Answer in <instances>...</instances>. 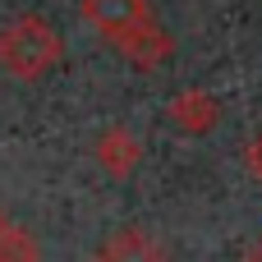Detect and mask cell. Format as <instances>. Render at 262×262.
Listing matches in <instances>:
<instances>
[{
    "mask_svg": "<svg viewBox=\"0 0 262 262\" xmlns=\"http://www.w3.org/2000/svg\"><path fill=\"white\" fill-rule=\"evenodd\" d=\"M0 262H37V244L18 226H5L0 230Z\"/></svg>",
    "mask_w": 262,
    "mask_h": 262,
    "instance_id": "52a82bcc",
    "label": "cell"
},
{
    "mask_svg": "<svg viewBox=\"0 0 262 262\" xmlns=\"http://www.w3.org/2000/svg\"><path fill=\"white\" fill-rule=\"evenodd\" d=\"M111 46H115L124 60H134L138 69H152V64H161V60H170V51H175L170 32L157 28L152 18L138 23V28H129V32H120V37H111Z\"/></svg>",
    "mask_w": 262,
    "mask_h": 262,
    "instance_id": "7a4b0ae2",
    "label": "cell"
},
{
    "mask_svg": "<svg viewBox=\"0 0 262 262\" xmlns=\"http://www.w3.org/2000/svg\"><path fill=\"white\" fill-rule=\"evenodd\" d=\"M78 9H83V23H92L101 37H120L152 18L147 0H83Z\"/></svg>",
    "mask_w": 262,
    "mask_h": 262,
    "instance_id": "3957f363",
    "label": "cell"
},
{
    "mask_svg": "<svg viewBox=\"0 0 262 262\" xmlns=\"http://www.w3.org/2000/svg\"><path fill=\"white\" fill-rule=\"evenodd\" d=\"M60 51H64L60 32L37 14H23L9 28H0V69L14 78H41L60 60Z\"/></svg>",
    "mask_w": 262,
    "mask_h": 262,
    "instance_id": "6da1fadb",
    "label": "cell"
},
{
    "mask_svg": "<svg viewBox=\"0 0 262 262\" xmlns=\"http://www.w3.org/2000/svg\"><path fill=\"white\" fill-rule=\"evenodd\" d=\"M249 170H253V175L262 180V129H258V138L249 143Z\"/></svg>",
    "mask_w": 262,
    "mask_h": 262,
    "instance_id": "ba28073f",
    "label": "cell"
},
{
    "mask_svg": "<svg viewBox=\"0 0 262 262\" xmlns=\"http://www.w3.org/2000/svg\"><path fill=\"white\" fill-rule=\"evenodd\" d=\"M92 157H97V166H101L111 180H129V175L138 170V161H143V143H138L129 129H106V134L97 138Z\"/></svg>",
    "mask_w": 262,
    "mask_h": 262,
    "instance_id": "5b68a950",
    "label": "cell"
},
{
    "mask_svg": "<svg viewBox=\"0 0 262 262\" xmlns=\"http://www.w3.org/2000/svg\"><path fill=\"white\" fill-rule=\"evenodd\" d=\"M5 226H9V221H5V212H0V230H5Z\"/></svg>",
    "mask_w": 262,
    "mask_h": 262,
    "instance_id": "9c48e42d",
    "label": "cell"
},
{
    "mask_svg": "<svg viewBox=\"0 0 262 262\" xmlns=\"http://www.w3.org/2000/svg\"><path fill=\"white\" fill-rule=\"evenodd\" d=\"M101 262H166V253L143 230H124V235L111 239V249L101 253Z\"/></svg>",
    "mask_w": 262,
    "mask_h": 262,
    "instance_id": "8992f818",
    "label": "cell"
},
{
    "mask_svg": "<svg viewBox=\"0 0 262 262\" xmlns=\"http://www.w3.org/2000/svg\"><path fill=\"white\" fill-rule=\"evenodd\" d=\"M216 120H221V101H216L212 92H203V88H189V92H180V97L170 101V124H175L180 134H189V138L212 134Z\"/></svg>",
    "mask_w": 262,
    "mask_h": 262,
    "instance_id": "277c9868",
    "label": "cell"
}]
</instances>
